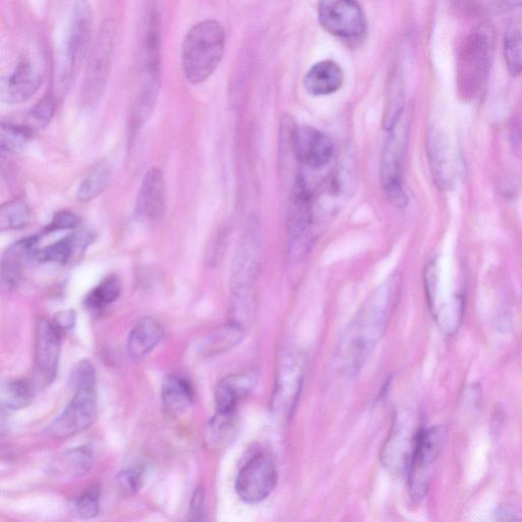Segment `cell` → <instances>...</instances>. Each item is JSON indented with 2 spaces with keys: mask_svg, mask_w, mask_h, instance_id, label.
<instances>
[{
  "mask_svg": "<svg viewBox=\"0 0 522 522\" xmlns=\"http://www.w3.org/2000/svg\"><path fill=\"white\" fill-rule=\"evenodd\" d=\"M390 311V294L379 293L358 313L345 331L338 350L340 367L356 375L384 333Z\"/></svg>",
  "mask_w": 522,
  "mask_h": 522,
  "instance_id": "cell-1",
  "label": "cell"
},
{
  "mask_svg": "<svg viewBox=\"0 0 522 522\" xmlns=\"http://www.w3.org/2000/svg\"><path fill=\"white\" fill-rule=\"evenodd\" d=\"M225 43V30L215 20L202 21L188 31L182 45V66L191 84H201L216 72L224 57Z\"/></svg>",
  "mask_w": 522,
  "mask_h": 522,
  "instance_id": "cell-2",
  "label": "cell"
},
{
  "mask_svg": "<svg viewBox=\"0 0 522 522\" xmlns=\"http://www.w3.org/2000/svg\"><path fill=\"white\" fill-rule=\"evenodd\" d=\"M494 54V36L481 28L463 42L456 67L457 86L465 99L477 97L487 84Z\"/></svg>",
  "mask_w": 522,
  "mask_h": 522,
  "instance_id": "cell-3",
  "label": "cell"
},
{
  "mask_svg": "<svg viewBox=\"0 0 522 522\" xmlns=\"http://www.w3.org/2000/svg\"><path fill=\"white\" fill-rule=\"evenodd\" d=\"M447 438L446 429L439 426L417 433L408 466V484L411 498L421 501L427 495L435 464Z\"/></svg>",
  "mask_w": 522,
  "mask_h": 522,
  "instance_id": "cell-4",
  "label": "cell"
},
{
  "mask_svg": "<svg viewBox=\"0 0 522 522\" xmlns=\"http://www.w3.org/2000/svg\"><path fill=\"white\" fill-rule=\"evenodd\" d=\"M116 39V24L109 19L102 23L92 47L87 69L81 86V102L93 107L106 89L110 76Z\"/></svg>",
  "mask_w": 522,
  "mask_h": 522,
  "instance_id": "cell-5",
  "label": "cell"
},
{
  "mask_svg": "<svg viewBox=\"0 0 522 522\" xmlns=\"http://www.w3.org/2000/svg\"><path fill=\"white\" fill-rule=\"evenodd\" d=\"M319 19L327 32L350 44L367 35V21L356 0H321Z\"/></svg>",
  "mask_w": 522,
  "mask_h": 522,
  "instance_id": "cell-6",
  "label": "cell"
},
{
  "mask_svg": "<svg viewBox=\"0 0 522 522\" xmlns=\"http://www.w3.org/2000/svg\"><path fill=\"white\" fill-rule=\"evenodd\" d=\"M93 22L88 0H76L66 46V62L59 81V93L64 94L83 62L89 46Z\"/></svg>",
  "mask_w": 522,
  "mask_h": 522,
  "instance_id": "cell-7",
  "label": "cell"
},
{
  "mask_svg": "<svg viewBox=\"0 0 522 522\" xmlns=\"http://www.w3.org/2000/svg\"><path fill=\"white\" fill-rule=\"evenodd\" d=\"M278 483L277 466L271 455L259 453L240 469L236 480V492L247 503L267 499Z\"/></svg>",
  "mask_w": 522,
  "mask_h": 522,
  "instance_id": "cell-8",
  "label": "cell"
},
{
  "mask_svg": "<svg viewBox=\"0 0 522 522\" xmlns=\"http://www.w3.org/2000/svg\"><path fill=\"white\" fill-rule=\"evenodd\" d=\"M64 411L44 431L52 439H67L87 430L97 414L96 388H79Z\"/></svg>",
  "mask_w": 522,
  "mask_h": 522,
  "instance_id": "cell-9",
  "label": "cell"
},
{
  "mask_svg": "<svg viewBox=\"0 0 522 522\" xmlns=\"http://www.w3.org/2000/svg\"><path fill=\"white\" fill-rule=\"evenodd\" d=\"M393 130L385 143L381 160V182L389 201L403 208L408 202L402 181V162L406 143V132L398 127Z\"/></svg>",
  "mask_w": 522,
  "mask_h": 522,
  "instance_id": "cell-10",
  "label": "cell"
},
{
  "mask_svg": "<svg viewBox=\"0 0 522 522\" xmlns=\"http://www.w3.org/2000/svg\"><path fill=\"white\" fill-rule=\"evenodd\" d=\"M303 381L302 358L293 352H284L279 360L273 409L282 417L292 414Z\"/></svg>",
  "mask_w": 522,
  "mask_h": 522,
  "instance_id": "cell-11",
  "label": "cell"
},
{
  "mask_svg": "<svg viewBox=\"0 0 522 522\" xmlns=\"http://www.w3.org/2000/svg\"><path fill=\"white\" fill-rule=\"evenodd\" d=\"M61 331L54 323L40 320L35 335V373L38 380L45 385L55 381L61 357Z\"/></svg>",
  "mask_w": 522,
  "mask_h": 522,
  "instance_id": "cell-12",
  "label": "cell"
},
{
  "mask_svg": "<svg viewBox=\"0 0 522 522\" xmlns=\"http://www.w3.org/2000/svg\"><path fill=\"white\" fill-rule=\"evenodd\" d=\"M292 142L297 161L311 170H322L333 159V141L316 128L304 126L296 129Z\"/></svg>",
  "mask_w": 522,
  "mask_h": 522,
  "instance_id": "cell-13",
  "label": "cell"
},
{
  "mask_svg": "<svg viewBox=\"0 0 522 522\" xmlns=\"http://www.w3.org/2000/svg\"><path fill=\"white\" fill-rule=\"evenodd\" d=\"M166 182L163 172L150 169L144 176L136 200V215L143 223L159 222L166 211Z\"/></svg>",
  "mask_w": 522,
  "mask_h": 522,
  "instance_id": "cell-14",
  "label": "cell"
},
{
  "mask_svg": "<svg viewBox=\"0 0 522 522\" xmlns=\"http://www.w3.org/2000/svg\"><path fill=\"white\" fill-rule=\"evenodd\" d=\"M43 74L28 59L22 60L2 82L0 98L9 104H19L30 99L40 88Z\"/></svg>",
  "mask_w": 522,
  "mask_h": 522,
  "instance_id": "cell-15",
  "label": "cell"
},
{
  "mask_svg": "<svg viewBox=\"0 0 522 522\" xmlns=\"http://www.w3.org/2000/svg\"><path fill=\"white\" fill-rule=\"evenodd\" d=\"M37 237H29L17 241L6 249L2 257V280L3 283L13 288L19 283L25 266L33 258H37Z\"/></svg>",
  "mask_w": 522,
  "mask_h": 522,
  "instance_id": "cell-16",
  "label": "cell"
},
{
  "mask_svg": "<svg viewBox=\"0 0 522 522\" xmlns=\"http://www.w3.org/2000/svg\"><path fill=\"white\" fill-rule=\"evenodd\" d=\"M257 383L254 372L230 375L216 389L217 413L235 414L239 402L251 393Z\"/></svg>",
  "mask_w": 522,
  "mask_h": 522,
  "instance_id": "cell-17",
  "label": "cell"
},
{
  "mask_svg": "<svg viewBox=\"0 0 522 522\" xmlns=\"http://www.w3.org/2000/svg\"><path fill=\"white\" fill-rule=\"evenodd\" d=\"M93 461V453L86 447L68 450L50 463L49 476L62 482L76 480L89 473Z\"/></svg>",
  "mask_w": 522,
  "mask_h": 522,
  "instance_id": "cell-18",
  "label": "cell"
},
{
  "mask_svg": "<svg viewBox=\"0 0 522 522\" xmlns=\"http://www.w3.org/2000/svg\"><path fill=\"white\" fill-rule=\"evenodd\" d=\"M92 240V234L89 232L75 233L38 251L37 259L41 263L68 264L80 257Z\"/></svg>",
  "mask_w": 522,
  "mask_h": 522,
  "instance_id": "cell-19",
  "label": "cell"
},
{
  "mask_svg": "<svg viewBox=\"0 0 522 522\" xmlns=\"http://www.w3.org/2000/svg\"><path fill=\"white\" fill-rule=\"evenodd\" d=\"M344 83V74L333 61L313 66L305 75L304 86L312 96H326L337 92Z\"/></svg>",
  "mask_w": 522,
  "mask_h": 522,
  "instance_id": "cell-20",
  "label": "cell"
},
{
  "mask_svg": "<svg viewBox=\"0 0 522 522\" xmlns=\"http://www.w3.org/2000/svg\"><path fill=\"white\" fill-rule=\"evenodd\" d=\"M312 221L311 198L302 178L295 184L289 210V228L292 241H300L308 234Z\"/></svg>",
  "mask_w": 522,
  "mask_h": 522,
  "instance_id": "cell-21",
  "label": "cell"
},
{
  "mask_svg": "<svg viewBox=\"0 0 522 522\" xmlns=\"http://www.w3.org/2000/svg\"><path fill=\"white\" fill-rule=\"evenodd\" d=\"M165 336L162 325L152 319L144 318L137 323L128 338V352L135 359L149 354L160 344Z\"/></svg>",
  "mask_w": 522,
  "mask_h": 522,
  "instance_id": "cell-22",
  "label": "cell"
},
{
  "mask_svg": "<svg viewBox=\"0 0 522 522\" xmlns=\"http://www.w3.org/2000/svg\"><path fill=\"white\" fill-rule=\"evenodd\" d=\"M193 400L194 392L187 380L175 375L166 378L162 388V401L168 415H182L191 407Z\"/></svg>",
  "mask_w": 522,
  "mask_h": 522,
  "instance_id": "cell-23",
  "label": "cell"
},
{
  "mask_svg": "<svg viewBox=\"0 0 522 522\" xmlns=\"http://www.w3.org/2000/svg\"><path fill=\"white\" fill-rule=\"evenodd\" d=\"M455 9L468 16L495 17L522 7V0H455Z\"/></svg>",
  "mask_w": 522,
  "mask_h": 522,
  "instance_id": "cell-24",
  "label": "cell"
},
{
  "mask_svg": "<svg viewBox=\"0 0 522 522\" xmlns=\"http://www.w3.org/2000/svg\"><path fill=\"white\" fill-rule=\"evenodd\" d=\"M159 90L160 75L144 73V80L133 110V124L136 128L142 126L151 116L156 99H158Z\"/></svg>",
  "mask_w": 522,
  "mask_h": 522,
  "instance_id": "cell-25",
  "label": "cell"
},
{
  "mask_svg": "<svg viewBox=\"0 0 522 522\" xmlns=\"http://www.w3.org/2000/svg\"><path fill=\"white\" fill-rule=\"evenodd\" d=\"M428 150L436 183L446 187L450 183L449 149L445 139L437 132L429 135Z\"/></svg>",
  "mask_w": 522,
  "mask_h": 522,
  "instance_id": "cell-26",
  "label": "cell"
},
{
  "mask_svg": "<svg viewBox=\"0 0 522 522\" xmlns=\"http://www.w3.org/2000/svg\"><path fill=\"white\" fill-rule=\"evenodd\" d=\"M504 57L511 75L522 74V17L513 19L506 28Z\"/></svg>",
  "mask_w": 522,
  "mask_h": 522,
  "instance_id": "cell-27",
  "label": "cell"
},
{
  "mask_svg": "<svg viewBox=\"0 0 522 522\" xmlns=\"http://www.w3.org/2000/svg\"><path fill=\"white\" fill-rule=\"evenodd\" d=\"M112 169L109 163L100 162L95 165L81 181L77 197L82 202H88L99 196L110 184Z\"/></svg>",
  "mask_w": 522,
  "mask_h": 522,
  "instance_id": "cell-28",
  "label": "cell"
},
{
  "mask_svg": "<svg viewBox=\"0 0 522 522\" xmlns=\"http://www.w3.org/2000/svg\"><path fill=\"white\" fill-rule=\"evenodd\" d=\"M244 334L243 327L236 322L223 326L207 337L202 352L204 355H215L230 350L242 341Z\"/></svg>",
  "mask_w": 522,
  "mask_h": 522,
  "instance_id": "cell-29",
  "label": "cell"
},
{
  "mask_svg": "<svg viewBox=\"0 0 522 522\" xmlns=\"http://www.w3.org/2000/svg\"><path fill=\"white\" fill-rule=\"evenodd\" d=\"M34 398L33 385L26 380H15L2 388V406L9 411L20 410L29 406Z\"/></svg>",
  "mask_w": 522,
  "mask_h": 522,
  "instance_id": "cell-30",
  "label": "cell"
},
{
  "mask_svg": "<svg viewBox=\"0 0 522 522\" xmlns=\"http://www.w3.org/2000/svg\"><path fill=\"white\" fill-rule=\"evenodd\" d=\"M122 285L117 277H109L95 287L86 297L89 309L99 310L114 303L121 295Z\"/></svg>",
  "mask_w": 522,
  "mask_h": 522,
  "instance_id": "cell-31",
  "label": "cell"
},
{
  "mask_svg": "<svg viewBox=\"0 0 522 522\" xmlns=\"http://www.w3.org/2000/svg\"><path fill=\"white\" fill-rule=\"evenodd\" d=\"M30 219V208L21 200H11L0 207V231L19 230Z\"/></svg>",
  "mask_w": 522,
  "mask_h": 522,
  "instance_id": "cell-32",
  "label": "cell"
},
{
  "mask_svg": "<svg viewBox=\"0 0 522 522\" xmlns=\"http://www.w3.org/2000/svg\"><path fill=\"white\" fill-rule=\"evenodd\" d=\"M31 132L26 127L13 124L2 125L0 132V147L5 152L16 153L22 151L29 142Z\"/></svg>",
  "mask_w": 522,
  "mask_h": 522,
  "instance_id": "cell-33",
  "label": "cell"
},
{
  "mask_svg": "<svg viewBox=\"0 0 522 522\" xmlns=\"http://www.w3.org/2000/svg\"><path fill=\"white\" fill-rule=\"evenodd\" d=\"M74 513L81 519L95 518L100 510V492L98 487H92L75 500Z\"/></svg>",
  "mask_w": 522,
  "mask_h": 522,
  "instance_id": "cell-34",
  "label": "cell"
},
{
  "mask_svg": "<svg viewBox=\"0 0 522 522\" xmlns=\"http://www.w3.org/2000/svg\"><path fill=\"white\" fill-rule=\"evenodd\" d=\"M56 112L55 99L51 96H45L39 100L32 108L29 119L34 126L43 128L46 127L52 118H54Z\"/></svg>",
  "mask_w": 522,
  "mask_h": 522,
  "instance_id": "cell-35",
  "label": "cell"
},
{
  "mask_svg": "<svg viewBox=\"0 0 522 522\" xmlns=\"http://www.w3.org/2000/svg\"><path fill=\"white\" fill-rule=\"evenodd\" d=\"M117 484L123 493L136 494L143 485L142 469L138 467L124 469L117 477Z\"/></svg>",
  "mask_w": 522,
  "mask_h": 522,
  "instance_id": "cell-36",
  "label": "cell"
},
{
  "mask_svg": "<svg viewBox=\"0 0 522 522\" xmlns=\"http://www.w3.org/2000/svg\"><path fill=\"white\" fill-rule=\"evenodd\" d=\"M79 224L80 219L78 216L71 212L63 211L58 213L54 219H52L49 226L46 228V233L75 229Z\"/></svg>",
  "mask_w": 522,
  "mask_h": 522,
  "instance_id": "cell-37",
  "label": "cell"
},
{
  "mask_svg": "<svg viewBox=\"0 0 522 522\" xmlns=\"http://www.w3.org/2000/svg\"><path fill=\"white\" fill-rule=\"evenodd\" d=\"M75 312L71 310L61 311L55 318L54 324L60 331H67L75 326Z\"/></svg>",
  "mask_w": 522,
  "mask_h": 522,
  "instance_id": "cell-38",
  "label": "cell"
},
{
  "mask_svg": "<svg viewBox=\"0 0 522 522\" xmlns=\"http://www.w3.org/2000/svg\"><path fill=\"white\" fill-rule=\"evenodd\" d=\"M204 510V494L202 490H197L193 496L191 504V514L194 519H201Z\"/></svg>",
  "mask_w": 522,
  "mask_h": 522,
  "instance_id": "cell-39",
  "label": "cell"
},
{
  "mask_svg": "<svg viewBox=\"0 0 522 522\" xmlns=\"http://www.w3.org/2000/svg\"><path fill=\"white\" fill-rule=\"evenodd\" d=\"M495 515L499 521H516L522 519L519 513L510 506H500Z\"/></svg>",
  "mask_w": 522,
  "mask_h": 522,
  "instance_id": "cell-40",
  "label": "cell"
},
{
  "mask_svg": "<svg viewBox=\"0 0 522 522\" xmlns=\"http://www.w3.org/2000/svg\"><path fill=\"white\" fill-rule=\"evenodd\" d=\"M513 152L522 159V129L515 131L511 136Z\"/></svg>",
  "mask_w": 522,
  "mask_h": 522,
  "instance_id": "cell-41",
  "label": "cell"
}]
</instances>
